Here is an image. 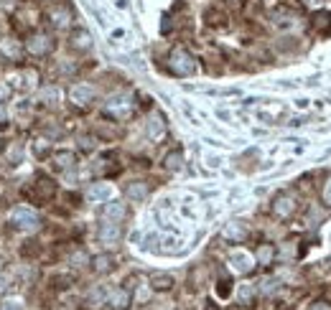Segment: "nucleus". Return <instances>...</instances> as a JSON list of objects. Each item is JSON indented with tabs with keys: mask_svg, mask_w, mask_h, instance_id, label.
Returning <instances> with one entry per match:
<instances>
[{
	"mask_svg": "<svg viewBox=\"0 0 331 310\" xmlns=\"http://www.w3.org/2000/svg\"><path fill=\"white\" fill-rule=\"evenodd\" d=\"M8 219H11V224H13V226L26 229V231H34V229H39V224H41L39 214H36V211H31V209H26V206L13 209Z\"/></svg>",
	"mask_w": 331,
	"mask_h": 310,
	"instance_id": "f257e3e1",
	"label": "nucleus"
},
{
	"mask_svg": "<svg viewBox=\"0 0 331 310\" xmlns=\"http://www.w3.org/2000/svg\"><path fill=\"white\" fill-rule=\"evenodd\" d=\"M171 71L179 74V76H189V74L196 71V64H194V59H191L184 49H176V51L171 54Z\"/></svg>",
	"mask_w": 331,
	"mask_h": 310,
	"instance_id": "f03ea898",
	"label": "nucleus"
},
{
	"mask_svg": "<svg viewBox=\"0 0 331 310\" xmlns=\"http://www.w3.org/2000/svg\"><path fill=\"white\" fill-rule=\"evenodd\" d=\"M51 36L49 33H34L31 38H28V44H26V49L34 54V56H44V54H49L51 51Z\"/></svg>",
	"mask_w": 331,
	"mask_h": 310,
	"instance_id": "7ed1b4c3",
	"label": "nucleus"
},
{
	"mask_svg": "<svg viewBox=\"0 0 331 310\" xmlns=\"http://www.w3.org/2000/svg\"><path fill=\"white\" fill-rule=\"evenodd\" d=\"M293 211H295V199H293L290 193H280V196L273 201V214H275V216L288 219Z\"/></svg>",
	"mask_w": 331,
	"mask_h": 310,
	"instance_id": "20e7f679",
	"label": "nucleus"
},
{
	"mask_svg": "<svg viewBox=\"0 0 331 310\" xmlns=\"http://www.w3.org/2000/svg\"><path fill=\"white\" fill-rule=\"evenodd\" d=\"M69 46H72L74 51H89V49H92V36H89L84 28H77V31H72V36H69Z\"/></svg>",
	"mask_w": 331,
	"mask_h": 310,
	"instance_id": "39448f33",
	"label": "nucleus"
},
{
	"mask_svg": "<svg viewBox=\"0 0 331 310\" xmlns=\"http://www.w3.org/2000/svg\"><path fill=\"white\" fill-rule=\"evenodd\" d=\"M49 18L54 21L56 28H64V26H69V21H72V11H69L67 6H54V8L49 11Z\"/></svg>",
	"mask_w": 331,
	"mask_h": 310,
	"instance_id": "423d86ee",
	"label": "nucleus"
},
{
	"mask_svg": "<svg viewBox=\"0 0 331 310\" xmlns=\"http://www.w3.org/2000/svg\"><path fill=\"white\" fill-rule=\"evenodd\" d=\"M69 97H72L77 104H89V102L94 99V89L87 87V84H77V87H72Z\"/></svg>",
	"mask_w": 331,
	"mask_h": 310,
	"instance_id": "0eeeda50",
	"label": "nucleus"
},
{
	"mask_svg": "<svg viewBox=\"0 0 331 310\" xmlns=\"http://www.w3.org/2000/svg\"><path fill=\"white\" fill-rule=\"evenodd\" d=\"M100 239H102L105 244L117 242V239H120V224H117V221H112V224H102V229H100Z\"/></svg>",
	"mask_w": 331,
	"mask_h": 310,
	"instance_id": "6e6552de",
	"label": "nucleus"
},
{
	"mask_svg": "<svg viewBox=\"0 0 331 310\" xmlns=\"http://www.w3.org/2000/svg\"><path fill=\"white\" fill-rule=\"evenodd\" d=\"M107 112H112V114H117V117L127 114V112H130V99H127V97H115V99H110Z\"/></svg>",
	"mask_w": 331,
	"mask_h": 310,
	"instance_id": "1a4fd4ad",
	"label": "nucleus"
},
{
	"mask_svg": "<svg viewBox=\"0 0 331 310\" xmlns=\"http://www.w3.org/2000/svg\"><path fill=\"white\" fill-rule=\"evenodd\" d=\"M54 163H56L59 168H74L77 155H74L72 150H56V152H54Z\"/></svg>",
	"mask_w": 331,
	"mask_h": 310,
	"instance_id": "9d476101",
	"label": "nucleus"
},
{
	"mask_svg": "<svg viewBox=\"0 0 331 310\" xmlns=\"http://www.w3.org/2000/svg\"><path fill=\"white\" fill-rule=\"evenodd\" d=\"M232 267L237 269V272H250V267H252V259H250V254H245V252H232Z\"/></svg>",
	"mask_w": 331,
	"mask_h": 310,
	"instance_id": "9b49d317",
	"label": "nucleus"
},
{
	"mask_svg": "<svg viewBox=\"0 0 331 310\" xmlns=\"http://www.w3.org/2000/svg\"><path fill=\"white\" fill-rule=\"evenodd\" d=\"M105 219H112V221H120L122 216H125V206L120 204V201H112V204H107L105 206Z\"/></svg>",
	"mask_w": 331,
	"mask_h": 310,
	"instance_id": "f8f14e48",
	"label": "nucleus"
},
{
	"mask_svg": "<svg viewBox=\"0 0 331 310\" xmlns=\"http://www.w3.org/2000/svg\"><path fill=\"white\" fill-rule=\"evenodd\" d=\"M110 186H105V183H94L89 191H87V196L92 199V201H102V199H110Z\"/></svg>",
	"mask_w": 331,
	"mask_h": 310,
	"instance_id": "ddd939ff",
	"label": "nucleus"
},
{
	"mask_svg": "<svg viewBox=\"0 0 331 310\" xmlns=\"http://www.w3.org/2000/svg\"><path fill=\"white\" fill-rule=\"evenodd\" d=\"M148 135H150L153 140H158V137L163 135V120H160L158 114L148 120Z\"/></svg>",
	"mask_w": 331,
	"mask_h": 310,
	"instance_id": "4468645a",
	"label": "nucleus"
},
{
	"mask_svg": "<svg viewBox=\"0 0 331 310\" xmlns=\"http://www.w3.org/2000/svg\"><path fill=\"white\" fill-rule=\"evenodd\" d=\"M127 300H130V295H127L125 290H112V292H110V305H112V307H125Z\"/></svg>",
	"mask_w": 331,
	"mask_h": 310,
	"instance_id": "2eb2a0df",
	"label": "nucleus"
},
{
	"mask_svg": "<svg viewBox=\"0 0 331 310\" xmlns=\"http://www.w3.org/2000/svg\"><path fill=\"white\" fill-rule=\"evenodd\" d=\"M174 285V277L171 275H153V287L155 290H169Z\"/></svg>",
	"mask_w": 331,
	"mask_h": 310,
	"instance_id": "dca6fc26",
	"label": "nucleus"
},
{
	"mask_svg": "<svg viewBox=\"0 0 331 310\" xmlns=\"http://www.w3.org/2000/svg\"><path fill=\"white\" fill-rule=\"evenodd\" d=\"M110 267H112V257H110V254L94 257V269H97V272H107Z\"/></svg>",
	"mask_w": 331,
	"mask_h": 310,
	"instance_id": "f3484780",
	"label": "nucleus"
},
{
	"mask_svg": "<svg viewBox=\"0 0 331 310\" xmlns=\"http://www.w3.org/2000/svg\"><path fill=\"white\" fill-rule=\"evenodd\" d=\"M127 193H130V199H145L148 186H145V183H133V186L127 188Z\"/></svg>",
	"mask_w": 331,
	"mask_h": 310,
	"instance_id": "a211bd4d",
	"label": "nucleus"
},
{
	"mask_svg": "<svg viewBox=\"0 0 331 310\" xmlns=\"http://www.w3.org/2000/svg\"><path fill=\"white\" fill-rule=\"evenodd\" d=\"M165 168H169V171H179L181 168V152H171L169 158H165Z\"/></svg>",
	"mask_w": 331,
	"mask_h": 310,
	"instance_id": "6ab92c4d",
	"label": "nucleus"
},
{
	"mask_svg": "<svg viewBox=\"0 0 331 310\" xmlns=\"http://www.w3.org/2000/svg\"><path fill=\"white\" fill-rule=\"evenodd\" d=\"M21 158H23V147H21V145H13V147L8 150V161H11L13 166H18Z\"/></svg>",
	"mask_w": 331,
	"mask_h": 310,
	"instance_id": "aec40b11",
	"label": "nucleus"
},
{
	"mask_svg": "<svg viewBox=\"0 0 331 310\" xmlns=\"http://www.w3.org/2000/svg\"><path fill=\"white\" fill-rule=\"evenodd\" d=\"M224 237H229V239H242V237H245V229H240L237 224H229L227 231H224Z\"/></svg>",
	"mask_w": 331,
	"mask_h": 310,
	"instance_id": "412c9836",
	"label": "nucleus"
},
{
	"mask_svg": "<svg viewBox=\"0 0 331 310\" xmlns=\"http://www.w3.org/2000/svg\"><path fill=\"white\" fill-rule=\"evenodd\" d=\"M257 259H260L262 264H268V262L273 259V247H260V252H257Z\"/></svg>",
	"mask_w": 331,
	"mask_h": 310,
	"instance_id": "4be33fe9",
	"label": "nucleus"
},
{
	"mask_svg": "<svg viewBox=\"0 0 331 310\" xmlns=\"http://www.w3.org/2000/svg\"><path fill=\"white\" fill-rule=\"evenodd\" d=\"M0 310H23V305H21V300H3Z\"/></svg>",
	"mask_w": 331,
	"mask_h": 310,
	"instance_id": "5701e85b",
	"label": "nucleus"
},
{
	"mask_svg": "<svg viewBox=\"0 0 331 310\" xmlns=\"http://www.w3.org/2000/svg\"><path fill=\"white\" fill-rule=\"evenodd\" d=\"M250 297H252V287L245 285V287L240 290V300H242V302H250Z\"/></svg>",
	"mask_w": 331,
	"mask_h": 310,
	"instance_id": "b1692460",
	"label": "nucleus"
}]
</instances>
